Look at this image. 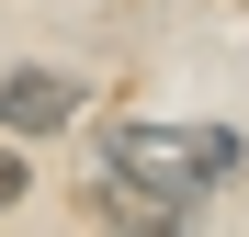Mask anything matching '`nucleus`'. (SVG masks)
<instances>
[{
	"label": "nucleus",
	"instance_id": "obj_1",
	"mask_svg": "<svg viewBox=\"0 0 249 237\" xmlns=\"http://www.w3.org/2000/svg\"><path fill=\"white\" fill-rule=\"evenodd\" d=\"M238 158H249V147H238L227 125H147V113L113 125V170L147 181V192H181V204L215 192V181H238Z\"/></svg>",
	"mask_w": 249,
	"mask_h": 237
},
{
	"label": "nucleus",
	"instance_id": "obj_4",
	"mask_svg": "<svg viewBox=\"0 0 249 237\" xmlns=\"http://www.w3.org/2000/svg\"><path fill=\"white\" fill-rule=\"evenodd\" d=\"M23 192H34V181H23V158L0 147V204H23Z\"/></svg>",
	"mask_w": 249,
	"mask_h": 237
},
{
	"label": "nucleus",
	"instance_id": "obj_3",
	"mask_svg": "<svg viewBox=\"0 0 249 237\" xmlns=\"http://www.w3.org/2000/svg\"><path fill=\"white\" fill-rule=\"evenodd\" d=\"M79 215H91V226H181L193 204H181V192H147V181L124 192V170H113V181H91V204H79Z\"/></svg>",
	"mask_w": 249,
	"mask_h": 237
},
{
	"label": "nucleus",
	"instance_id": "obj_2",
	"mask_svg": "<svg viewBox=\"0 0 249 237\" xmlns=\"http://www.w3.org/2000/svg\"><path fill=\"white\" fill-rule=\"evenodd\" d=\"M0 125L12 136H68L79 125V79L68 68H12L0 79Z\"/></svg>",
	"mask_w": 249,
	"mask_h": 237
}]
</instances>
